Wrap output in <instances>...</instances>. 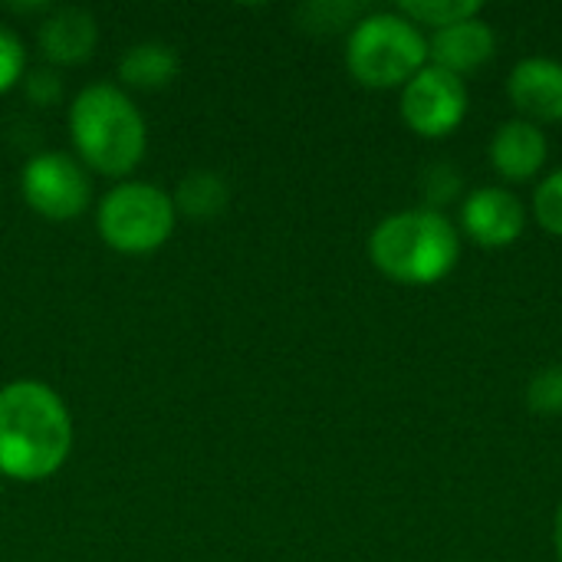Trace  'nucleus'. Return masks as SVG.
Returning <instances> with one entry per match:
<instances>
[{"label": "nucleus", "mask_w": 562, "mask_h": 562, "mask_svg": "<svg viewBox=\"0 0 562 562\" xmlns=\"http://www.w3.org/2000/svg\"><path fill=\"white\" fill-rule=\"evenodd\" d=\"M178 72H181V56L171 43L161 40H142L119 56V82L125 92L168 89L178 79Z\"/></svg>", "instance_id": "nucleus-13"}, {"label": "nucleus", "mask_w": 562, "mask_h": 562, "mask_svg": "<svg viewBox=\"0 0 562 562\" xmlns=\"http://www.w3.org/2000/svg\"><path fill=\"white\" fill-rule=\"evenodd\" d=\"M487 158L504 181H510V184L533 181L547 168V158H550L547 132L527 119H507L497 125Z\"/></svg>", "instance_id": "nucleus-12"}, {"label": "nucleus", "mask_w": 562, "mask_h": 562, "mask_svg": "<svg viewBox=\"0 0 562 562\" xmlns=\"http://www.w3.org/2000/svg\"><path fill=\"white\" fill-rule=\"evenodd\" d=\"M26 76V46L13 26L0 20V95L16 89Z\"/></svg>", "instance_id": "nucleus-18"}, {"label": "nucleus", "mask_w": 562, "mask_h": 562, "mask_svg": "<svg viewBox=\"0 0 562 562\" xmlns=\"http://www.w3.org/2000/svg\"><path fill=\"white\" fill-rule=\"evenodd\" d=\"M20 198L53 224L76 221L92 204V175L72 151H36L20 168Z\"/></svg>", "instance_id": "nucleus-6"}, {"label": "nucleus", "mask_w": 562, "mask_h": 562, "mask_svg": "<svg viewBox=\"0 0 562 562\" xmlns=\"http://www.w3.org/2000/svg\"><path fill=\"white\" fill-rule=\"evenodd\" d=\"M72 155L112 181H125L148 151V125L132 95L115 82L82 86L66 112Z\"/></svg>", "instance_id": "nucleus-2"}, {"label": "nucleus", "mask_w": 562, "mask_h": 562, "mask_svg": "<svg viewBox=\"0 0 562 562\" xmlns=\"http://www.w3.org/2000/svg\"><path fill=\"white\" fill-rule=\"evenodd\" d=\"M497 56V33L484 16L441 26L428 36V63L454 76H471Z\"/></svg>", "instance_id": "nucleus-10"}, {"label": "nucleus", "mask_w": 562, "mask_h": 562, "mask_svg": "<svg viewBox=\"0 0 562 562\" xmlns=\"http://www.w3.org/2000/svg\"><path fill=\"white\" fill-rule=\"evenodd\" d=\"M23 92L33 105L46 109V105H56L63 99V82H59V72L53 66H43V69H26L23 76Z\"/></svg>", "instance_id": "nucleus-19"}, {"label": "nucleus", "mask_w": 562, "mask_h": 562, "mask_svg": "<svg viewBox=\"0 0 562 562\" xmlns=\"http://www.w3.org/2000/svg\"><path fill=\"white\" fill-rule=\"evenodd\" d=\"M507 99L517 119L533 125L562 122V63L553 56H524L507 76Z\"/></svg>", "instance_id": "nucleus-9"}, {"label": "nucleus", "mask_w": 562, "mask_h": 562, "mask_svg": "<svg viewBox=\"0 0 562 562\" xmlns=\"http://www.w3.org/2000/svg\"><path fill=\"white\" fill-rule=\"evenodd\" d=\"M527 227V207L524 201L501 184L474 188L461 204V231L477 247L501 250L520 240Z\"/></svg>", "instance_id": "nucleus-8"}, {"label": "nucleus", "mask_w": 562, "mask_h": 562, "mask_svg": "<svg viewBox=\"0 0 562 562\" xmlns=\"http://www.w3.org/2000/svg\"><path fill=\"white\" fill-rule=\"evenodd\" d=\"M553 550H557V560L562 562V504L557 510V520H553Z\"/></svg>", "instance_id": "nucleus-20"}, {"label": "nucleus", "mask_w": 562, "mask_h": 562, "mask_svg": "<svg viewBox=\"0 0 562 562\" xmlns=\"http://www.w3.org/2000/svg\"><path fill=\"white\" fill-rule=\"evenodd\" d=\"M372 267L402 286L441 283L461 260L458 224L435 207H412L382 217L369 234Z\"/></svg>", "instance_id": "nucleus-3"}, {"label": "nucleus", "mask_w": 562, "mask_h": 562, "mask_svg": "<svg viewBox=\"0 0 562 562\" xmlns=\"http://www.w3.org/2000/svg\"><path fill=\"white\" fill-rule=\"evenodd\" d=\"M36 43L49 66L89 63L99 46V20L86 7H49L36 26Z\"/></svg>", "instance_id": "nucleus-11"}, {"label": "nucleus", "mask_w": 562, "mask_h": 562, "mask_svg": "<svg viewBox=\"0 0 562 562\" xmlns=\"http://www.w3.org/2000/svg\"><path fill=\"white\" fill-rule=\"evenodd\" d=\"M533 221L550 237H562V168L540 178L533 191Z\"/></svg>", "instance_id": "nucleus-16"}, {"label": "nucleus", "mask_w": 562, "mask_h": 562, "mask_svg": "<svg viewBox=\"0 0 562 562\" xmlns=\"http://www.w3.org/2000/svg\"><path fill=\"white\" fill-rule=\"evenodd\" d=\"M428 66V36L398 10L359 16L346 33V69L366 89H402Z\"/></svg>", "instance_id": "nucleus-4"}, {"label": "nucleus", "mask_w": 562, "mask_h": 562, "mask_svg": "<svg viewBox=\"0 0 562 562\" xmlns=\"http://www.w3.org/2000/svg\"><path fill=\"white\" fill-rule=\"evenodd\" d=\"M178 227L171 191L125 178L115 181L95 204V231L102 244L125 257H148L161 250Z\"/></svg>", "instance_id": "nucleus-5"}, {"label": "nucleus", "mask_w": 562, "mask_h": 562, "mask_svg": "<svg viewBox=\"0 0 562 562\" xmlns=\"http://www.w3.org/2000/svg\"><path fill=\"white\" fill-rule=\"evenodd\" d=\"M402 16H408L415 26H431L441 30V26H451V23H461V20H471V16H481V3L477 0H402L395 7Z\"/></svg>", "instance_id": "nucleus-15"}, {"label": "nucleus", "mask_w": 562, "mask_h": 562, "mask_svg": "<svg viewBox=\"0 0 562 562\" xmlns=\"http://www.w3.org/2000/svg\"><path fill=\"white\" fill-rule=\"evenodd\" d=\"M468 109H471L468 82L431 63L402 86V99H398L402 122L422 138H448L451 132L461 128Z\"/></svg>", "instance_id": "nucleus-7"}, {"label": "nucleus", "mask_w": 562, "mask_h": 562, "mask_svg": "<svg viewBox=\"0 0 562 562\" xmlns=\"http://www.w3.org/2000/svg\"><path fill=\"white\" fill-rule=\"evenodd\" d=\"M76 425L63 395L40 379L0 385V477L43 484L72 454Z\"/></svg>", "instance_id": "nucleus-1"}, {"label": "nucleus", "mask_w": 562, "mask_h": 562, "mask_svg": "<svg viewBox=\"0 0 562 562\" xmlns=\"http://www.w3.org/2000/svg\"><path fill=\"white\" fill-rule=\"evenodd\" d=\"M171 201H175V211L178 217H188V221H211V217H221L231 204V188L227 181L217 175V171H207V168H198V171H188L178 188L171 191Z\"/></svg>", "instance_id": "nucleus-14"}, {"label": "nucleus", "mask_w": 562, "mask_h": 562, "mask_svg": "<svg viewBox=\"0 0 562 562\" xmlns=\"http://www.w3.org/2000/svg\"><path fill=\"white\" fill-rule=\"evenodd\" d=\"M527 408L533 415H562V366L540 369L527 385Z\"/></svg>", "instance_id": "nucleus-17"}]
</instances>
